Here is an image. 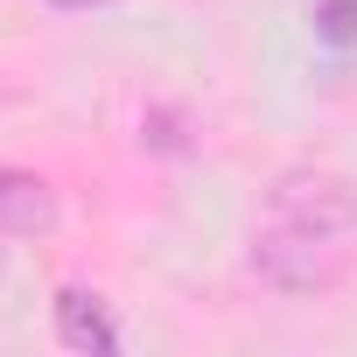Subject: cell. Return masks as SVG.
Here are the masks:
<instances>
[{"label": "cell", "instance_id": "1", "mask_svg": "<svg viewBox=\"0 0 357 357\" xmlns=\"http://www.w3.org/2000/svg\"><path fill=\"white\" fill-rule=\"evenodd\" d=\"M252 273H259L266 287H280V294H315V287H329V280L343 273V259H336V238L266 218V225L252 231Z\"/></svg>", "mask_w": 357, "mask_h": 357}, {"label": "cell", "instance_id": "2", "mask_svg": "<svg viewBox=\"0 0 357 357\" xmlns=\"http://www.w3.org/2000/svg\"><path fill=\"white\" fill-rule=\"evenodd\" d=\"M266 218L280 225H301V231H322V238H343L357 225V190L343 175H322V168H294L266 190Z\"/></svg>", "mask_w": 357, "mask_h": 357}, {"label": "cell", "instance_id": "3", "mask_svg": "<svg viewBox=\"0 0 357 357\" xmlns=\"http://www.w3.org/2000/svg\"><path fill=\"white\" fill-rule=\"evenodd\" d=\"M0 231H15V238L56 231V197H50L43 175H29V168H0Z\"/></svg>", "mask_w": 357, "mask_h": 357}, {"label": "cell", "instance_id": "4", "mask_svg": "<svg viewBox=\"0 0 357 357\" xmlns=\"http://www.w3.org/2000/svg\"><path fill=\"white\" fill-rule=\"evenodd\" d=\"M56 336H63V350H91V357H105V350L119 343L105 301L84 294V287H63V294H56Z\"/></svg>", "mask_w": 357, "mask_h": 357}, {"label": "cell", "instance_id": "5", "mask_svg": "<svg viewBox=\"0 0 357 357\" xmlns=\"http://www.w3.org/2000/svg\"><path fill=\"white\" fill-rule=\"evenodd\" d=\"M315 36L322 43H357V0H322V8H315Z\"/></svg>", "mask_w": 357, "mask_h": 357}, {"label": "cell", "instance_id": "6", "mask_svg": "<svg viewBox=\"0 0 357 357\" xmlns=\"http://www.w3.org/2000/svg\"><path fill=\"white\" fill-rule=\"evenodd\" d=\"M50 8H63V15H84V8H98V0H50Z\"/></svg>", "mask_w": 357, "mask_h": 357}]
</instances>
